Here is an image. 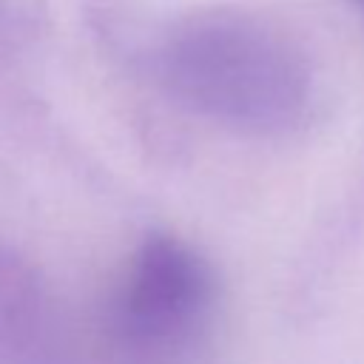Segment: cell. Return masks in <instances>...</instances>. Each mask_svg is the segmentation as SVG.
<instances>
[{
    "instance_id": "cell-1",
    "label": "cell",
    "mask_w": 364,
    "mask_h": 364,
    "mask_svg": "<svg viewBox=\"0 0 364 364\" xmlns=\"http://www.w3.org/2000/svg\"><path fill=\"white\" fill-rule=\"evenodd\" d=\"M154 63L162 88L179 105L233 131L287 134L313 105L304 54L256 14H188L173 23Z\"/></svg>"
},
{
    "instance_id": "cell-2",
    "label": "cell",
    "mask_w": 364,
    "mask_h": 364,
    "mask_svg": "<svg viewBox=\"0 0 364 364\" xmlns=\"http://www.w3.org/2000/svg\"><path fill=\"white\" fill-rule=\"evenodd\" d=\"M216 299V276L208 259L185 239L148 236L117 301L119 336L145 353H171L191 341Z\"/></svg>"
},
{
    "instance_id": "cell-3",
    "label": "cell",
    "mask_w": 364,
    "mask_h": 364,
    "mask_svg": "<svg viewBox=\"0 0 364 364\" xmlns=\"http://www.w3.org/2000/svg\"><path fill=\"white\" fill-rule=\"evenodd\" d=\"M353 3H358V6H364V0H353Z\"/></svg>"
}]
</instances>
